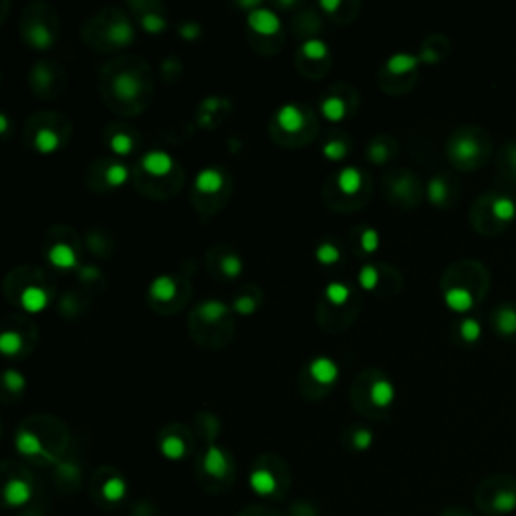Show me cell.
<instances>
[{
  "label": "cell",
  "mask_w": 516,
  "mask_h": 516,
  "mask_svg": "<svg viewBox=\"0 0 516 516\" xmlns=\"http://www.w3.org/2000/svg\"><path fill=\"white\" fill-rule=\"evenodd\" d=\"M4 385L10 390V392H23L25 390V385H27V379H25V375L21 373V371H16V369H8L6 373H4Z\"/></svg>",
  "instance_id": "cell-36"
},
{
  "label": "cell",
  "mask_w": 516,
  "mask_h": 516,
  "mask_svg": "<svg viewBox=\"0 0 516 516\" xmlns=\"http://www.w3.org/2000/svg\"><path fill=\"white\" fill-rule=\"evenodd\" d=\"M325 297L331 301L333 304H345L349 301V297H351V291H349V287L347 284H343V282H329L327 284V289H325Z\"/></svg>",
  "instance_id": "cell-29"
},
{
  "label": "cell",
  "mask_w": 516,
  "mask_h": 516,
  "mask_svg": "<svg viewBox=\"0 0 516 516\" xmlns=\"http://www.w3.org/2000/svg\"><path fill=\"white\" fill-rule=\"evenodd\" d=\"M480 333H482V327H480V323H478L476 319H466V321H462V325H460V335H462L464 341L474 343V341L480 339Z\"/></svg>",
  "instance_id": "cell-34"
},
{
  "label": "cell",
  "mask_w": 516,
  "mask_h": 516,
  "mask_svg": "<svg viewBox=\"0 0 516 516\" xmlns=\"http://www.w3.org/2000/svg\"><path fill=\"white\" fill-rule=\"evenodd\" d=\"M224 186V176L216 168H204L196 176V190L202 194H214Z\"/></svg>",
  "instance_id": "cell-12"
},
{
  "label": "cell",
  "mask_w": 516,
  "mask_h": 516,
  "mask_svg": "<svg viewBox=\"0 0 516 516\" xmlns=\"http://www.w3.org/2000/svg\"><path fill=\"white\" fill-rule=\"evenodd\" d=\"M23 349V337L16 331H4L0 335V351L4 355H16Z\"/></svg>",
  "instance_id": "cell-27"
},
{
  "label": "cell",
  "mask_w": 516,
  "mask_h": 516,
  "mask_svg": "<svg viewBox=\"0 0 516 516\" xmlns=\"http://www.w3.org/2000/svg\"><path fill=\"white\" fill-rule=\"evenodd\" d=\"M276 122L278 125L284 129V131H289V133H297V131H301L304 125V113L297 107V105H293V103H287V105H282L278 111H276Z\"/></svg>",
  "instance_id": "cell-8"
},
{
  "label": "cell",
  "mask_w": 516,
  "mask_h": 516,
  "mask_svg": "<svg viewBox=\"0 0 516 516\" xmlns=\"http://www.w3.org/2000/svg\"><path fill=\"white\" fill-rule=\"evenodd\" d=\"M369 155H371V159H373L375 164H381V161H385V157H388V148L375 144V146L369 148Z\"/></svg>",
  "instance_id": "cell-46"
},
{
  "label": "cell",
  "mask_w": 516,
  "mask_h": 516,
  "mask_svg": "<svg viewBox=\"0 0 516 516\" xmlns=\"http://www.w3.org/2000/svg\"><path fill=\"white\" fill-rule=\"evenodd\" d=\"M452 155L456 159H462V161H470L478 155V144L464 135V137H458L454 144H452Z\"/></svg>",
  "instance_id": "cell-22"
},
{
  "label": "cell",
  "mask_w": 516,
  "mask_h": 516,
  "mask_svg": "<svg viewBox=\"0 0 516 516\" xmlns=\"http://www.w3.org/2000/svg\"><path fill=\"white\" fill-rule=\"evenodd\" d=\"M321 113L325 120L329 122H341L347 113V107H345V101L341 97H327L323 103H321Z\"/></svg>",
  "instance_id": "cell-24"
},
{
  "label": "cell",
  "mask_w": 516,
  "mask_h": 516,
  "mask_svg": "<svg viewBox=\"0 0 516 516\" xmlns=\"http://www.w3.org/2000/svg\"><path fill=\"white\" fill-rule=\"evenodd\" d=\"M29 41H31L36 49L45 51V49L51 47L53 36H51V32H49V29H47L45 25H32L31 32H29Z\"/></svg>",
  "instance_id": "cell-30"
},
{
  "label": "cell",
  "mask_w": 516,
  "mask_h": 516,
  "mask_svg": "<svg viewBox=\"0 0 516 516\" xmlns=\"http://www.w3.org/2000/svg\"><path fill=\"white\" fill-rule=\"evenodd\" d=\"M496 327L504 335L516 333V311L513 306H502L496 315Z\"/></svg>",
  "instance_id": "cell-26"
},
{
  "label": "cell",
  "mask_w": 516,
  "mask_h": 516,
  "mask_svg": "<svg viewBox=\"0 0 516 516\" xmlns=\"http://www.w3.org/2000/svg\"><path fill=\"white\" fill-rule=\"evenodd\" d=\"M359 243H361V248H363L365 252H375V250H377V246H379V234H377V230H373V228H365Z\"/></svg>",
  "instance_id": "cell-42"
},
{
  "label": "cell",
  "mask_w": 516,
  "mask_h": 516,
  "mask_svg": "<svg viewBox=\"0 0 516 516\" xmlns=\"http://www.w3.org/2000/svg\"><path fill=\"white\" fill-rule=\"evenodd\" d=\"M200 32H202V29H200V25H196V23H186V25H182V29H180L182 38H188V41L198 38Z\"/></svg>",
  "instance_id": "cell-45"
},
{
  "label": "cell",
  "mask_w": 516,
  "mask_h": 516,
  "mask_svg": "<svg viewBox=\"0 0 516 516\" xmlns=\"http://www.w3.org/2000/svg\"><path fill=\"white\" fill-rule=\"evenodd\" d=\"M442 516H472L470 513H466L462 506L458 508V506H454V508H448L446 513H442Z\"/></svg>",
  "instance_id": "cell-51"
},
{
  "label": "cell",
  "mask_w": 516,
  "mask_h": 516,
  "mask_svg": "<svg viewBox=\"0 0 516 516\" xmlns=\"http://www.w3.org/2000/svg\"><path fill=\"white\" fill-rule=\"evenodd\" d=\"M125 492H127V484L122 476H109L103 484L99 486V496L109 504H117L120 500H123Z\"/></svg>",
  "instance_id": "cell-11"
},
{
  "label": "cell",
  "mask_w": 516,
  "mask_h": 516,
  "mask_svg": "<svg viewBox=\"0 0 516 516\" xmlns=\"http://www.w3.org/2000/svg\"><path fill=\"white\" fill-rule=\"evenodd\" d=\"M159 450L168 460H182L188 452V446L180 436H166L159 444Z\"/></svg>",
  "instance_id": "cell-21"
},
{
  "label": "cell",
  "mask_w": 516,
  "mask_h": 516,
  "mask_svg": "<svg viewBox=\"0 0 516 516\" xmlns=\"http://www.w3.org/2000/svg\"><path fill=\"white\" fill-rule=\"evenodd\" d=\"M8 131V117L6 113H0V133H6Z\"/></svg>",
  "instance_id": "cell-52"
},
{
  "label": "cell",
  "mask_w": 516,
  "mask_h": 516,
  "mask_svg": "<svg viewBox=\"0 0 516 516\" xmlns=\"http://www.w3.org/2000/svg\"><path fill=\"white\" fill-rule=\"evenodd\" d=\"M303 53L304 57H309L313 61H319V59H325L329 55V47L321 38H309V41L303 43Z\"/></svg>",
  "instance_id": "cell-28"
},
{
  "label": "cell",
  "mask_w": 516,
  "mask_h": 516,
  "mask_svg": "<svg viewBox=\"0 0 516 516\" xmlns=\"http://www.w3.org/2000/svg\"><path fill=\"white\" fill-rule=\"evenodd\" d=\"M222 273L226 274L228 278H236L238 274L243 273V260L236 254H228L222 258Z\"/></svg>",
  "instance_id": "cell-39"
},
{
  "label": "cell",
  "mask_w": 516,
  "mask_h": 516,
  "mask_svg": "<svg viewBox=\"0 0 516 516\" xmlns=\"http://www.w3.org/2000/svg\"><path fill=\"white\" fill-rule=\"evenodd\" d=\"M176 291H178L176 280L172 276H168V274L155 276L152 280V284H150V297L155 299V301H159V303L172 301L176 297Z\"/></svg>",
  "instance_id": "cell-9"
},
{
  "label": "cell",
  "mask_w": 516,
  "mask_h": 516,
  "mask_svg": "<svg viewBox=\"0 0 516 516\" xmlns=\"http://www.w3.org/2000/svg\"><path fill=\"white\" fill-rule=\"evenodd\" d=\"M248 484L258 496H274L280 490L276 474H273V470L269 468H254L250 472Z\"/></svg>",
  "instance_id": "cell-4"
},
{
  "label": "cell",
  "mask_w": 516,
  "mask_h": 516,
  "mask_svg": "<svg viewBox=\"0 0 516 516\" xmlns=\"http://www.w3.org/2000/svg\"><path fill=\"white\" fill-rule=\"evenodd\" d=\"M79 273H81L79 276H81L83 280H91V278H97V276H99V271H97V269H93V267H83Z\"/></svg>",
  "instance_id": "cell-49"
},
{
  "label": "cell",
  "mask_w": 516,
  "mask_h": 516,
  "mask_svg": "<svg viewBox=\"0 0 516 516\" xmlns=\"http://www.w3.org/2000/svg\"><path fill=\"white\" fill-rule=\"evenodd\" d=\"M240 516H278L273 511H265L262 506H258V508H250V511H246Z\"/></svg>",
  "instance_id": "cell-47"
},
{
  "label": "cell",
  "mask_w": 516,
  "mask_h": 516,
  "mask_svg": "<svg viewBox=\"0 0 516 516\" xmlns=\"http://www.w3.org/2000/svg\"><path fill=\"white\" fill-rule=\"evenodd\" d=\"M474 502L478 511L492 516L511 515L516 511V480L511 476L488 478L478 486Z\"/></svg>",
  "instance_id": "cell-1"
},
{
  "label": "cell",
  "mask_w": 516,
  "mask_h": 516,
  "mask_svg": "<svg viewBox=\"0 0 516 516\" xmlns=\"http://www.w3.org/2000/svg\"><path fill=\"white\" fill-rule=\"evenodd\" d=\"M369 397H371V401H373L377 407H388V405H392V401H394L395 388L392 385V381H388V379H377V381L371 385Z\"/></svg>",
  "instance_id": "cell-17"
},
{
  "label": "cell",
  "mask_w": 516,
  "mask_h": 516,
  "mask_svg": "<svg viewBox=\"0 0 516 516\" xmlns=\"http://www.w3.org/2000/svg\"><path fill=\"white\" fill-rule=\"evenodd\" d=\"M204 109H206V113H214L218 107H220V99L218 97H208L206 101H204V105H202Z\"/></svg>",
  "instance_id": "cell-48"
},
{
  "label": "cell",
  "mask_w": 516,
  "mask_h": 516,
  "mask_svg": "<svg viewBox=\"0 0 516 516\" xmlns=\"http://www.w3.org/2000/svg\"><path fill=\"white\" fill-rule=\"evenodd\" d=\"M113 91L117 93L120 99L131 101V99H135V97L139 95V91H142V83H139V79H137L135 75H131V73H122V75H117L115 81H113Z\"/></svg>",
  "instance_id": "cell-10"
},
{
  "label": "cell",
  "mask_w": 516,
  "mask_h": 516,
  "mask_svg": "<svg viewBox=\"0 0 516 516\" xmlns=\"http://www.w3.org/2000/svg\"><path fill=\"white\" fill-rule=\"evenodd\" d=\"M47 303H49V297H47V293H45L43 289H38V287H29V289H25L23 295H21V304H23V309H25L27 313H32V315L45 311Z\"/></svg>",
  "instance_id": "cell-15"
},
{
  "label": "cell",
  "mask_w": 516,
  "mask_h": 516,
  "mask_svg": "<svg viewBox=\"0 0 516 516\" xmlns=\"http://www.w3.org/2000/svg\"><path fill=\"white\" fill-rule=\"evenodd\" d=\"M61 137L53 129H38L34 135V148L41 153H53L59 150Z\"/></svg>",
  "instance_id": "cell-20"
},
{
  "label": "cell",
  "mask_w": 516,
  "mask_h": 516,
  "mask_svg": "<svg viewBox=\"0 0 516 516\" xmlns=\"http://www.w3.org/2000/svg\"><path fill=\"white\" fill-rule=\"evenodd\" d=\"M142 166L152 176H166L174 170V157L168 152L152 150L142 157Z\"/></svg>",
  "instance_id": "cell-5"
},
{
  "label": "cell",
  "mask_w": 516,
  "mask_h": 516,
  "mask_svg": "<svg viewBox=\"0 0 516 516\" xmlns=\"http://www.w3.org/2000/svg\"><path fill=\"white\" fill-rule=\"evenodd\" d=\"M107 38L113 43V45H129L131 41H133V29H131V25L127 23V21H115L111 27H109V31H107Z\"/></svg>",
  "instance_id": "cell-25"
},
{
  "label": "cell",
  "mask_w": 516,
  "mask_h": 516,
  "mask_svg": "<svg viewBox=\"0 0 516 516\" xmlns=\"http://www.w3.org/2000/svg\"><path fill=\"white\" fill-rule=\"evenodd\" d=\"M32 488L23 478H12L4 486V500L8 506H23L31 500Z\"/></svg>",
  "instance_id": "cell-7"
},
{
  "label": "cell",
  "mask_w": 516,
  "mask_h": 516,
  "mask_svg": "<svg viewBox=\"0 0 516 516\" xmlns=\"http://www.w3.org/2000/svg\"><path fill=\"white\" fill-rule=\"evenodd\" d=\"M422 59H424V61H427V63H434V61H436V59H438V57H436V55H434L431 51H425L424 57H422Z\"/></svg>",
  "instance_id": "cell-53"
},
{
  "label": "cell",
  "mask_w": 516,
  "mask_h": 516,
  "mask_svg": "<svg viewBox=\"0 0 516 516\" xmlns=\"http://www.w3.org/2000/svg\"><path fill=\"white\" fill-rule=\"evenodd\" d=\"M446 194H448V188H446L444 180H440V178H434L427 186V196L434 204H442L446 200Z\"/></svg>",
  "instance_id": "cell-38"
},
{
  "label": "cell",
  "mask_w": 516,
  "mask_h": 516,
  "mask_svg": "<svg viewBox=\"0 0 516 516\" xmlns=\"http://www.w3.org/2000/svg\"><path fill=\"white\" fill-rule=\"evenodd\" d=\"M315 256H317V260H319L321 265L329 267V265H335V262L339 260L341 252H339V248H337L335 244L323 243V244H319V248H317Z\"/></svg>",
  "instance_id": "cell-32"
},
{
  "label": "cell",
  "mask_w": 516,
  "mask_h": 516,
  "mask_svg": "<svg viewBox=\"0 0 516 516\" xmlns=\"http://www.w3.org/2000/svg\"><path fill=\"white\" fill-rule=\"evenodd\" d=\"M127 178H129V174H127V168L123 164H111L107 168V172H105V180H107L109 186H113V188L123 186V183L127 182Z\"/></svg>",
  "instance_id": "cell-33"
},
{
  "label": "cell",
  "mask_w": 516,
  "mask_h": 516,
  "mask_svg": "<svg viewBox=\"0 0 516 516\" xmlns=\"http://www.w3.org/2000/svg\"><path fill=\"white\" fill-rule=\"evenodd\" d=\"M492 212L500 220H513L516 214V204L511 198H496L492 204Z\"/></svg>",
  "instance_id": "cell-31"
},
{
  "label": "cell",
  "mask_w": 516,
  "mask_h": 516,
  "mask_svg": "<svg viewBox=\"0 0 516 516\" xmlns=\"http://www.w3.org/2000/svg\"><path fill=\"white\" fill-rule=\"evenodd\" d=\"M109 148L117 153V155H125V153H129L133 150V139L127 133H115L111 137V142H109Z\"/></svg>",
  "instance_id": "cell-37"
},
{
  "label": "cell",
  "mask_w": 516,
  "mask_h": 516,
  "mask_svg": "<svg viewBox=\"0 0 516 516\" xmlns=\"http://www.w3.org/2000/svg\"><path fill=\"white\" fill-rule=\"evenodd\" d=\"M16 450L23 456H41L45 454V448H43V442L38 440V436H34L32 431H27V429H21L16 440Z\"/></svg>",
  "instance_id": "cell-18"
},
{
  "label": "cell",
  "mask_w": 516,
  "mask_h": 516,
  "mask_svg": "<svg viewBox=\"0 0 516 516\" xmlns=\"http://www.w3.org/2000/svg\"><path fill=\"white\" fill-rule=\"evenodd\" d=\"M309 373H311V377L317 383L331 385V383L337 381V377H339V367L329 357H315L311 361V365H309Z\"/></svg>",
  "instance_id": "cell-6"
},
{
  "label": "cell",
  "mask_w": 516,
  "mask_h": 516,
  "mask_svg": "<svg viewBox=\"0 0 516 516\" xmlns=\"http://www.w3.org/2000/svg\"><path fill=\"white\" fill-rule=\"evenodd\" d=\"M377 282H379V271L373 265H365L359 271V284L365 291H373L377 287Z\"/></svg>",
  "instance_id": "cell-35"
},
{
  "label": "cell",
  "mask_w": 516,
  "mask_h": 516,
  "mask_svg": "<svg viewBox=\"0 0 516 516\" xmlns=\"http://www.w3.org/2000/svg\"><path fill=\"white\" fill-rule=\"evenodd\" d=\"M323 155L325 157H329V159H343L345 155H347V146H345V142H341V139H333V142H327L325 146H323Z\"/></svg>",
  "instance_id": "cell-40"
},
{
  "label": "cell",
  "mask_w": 516,
  "mask_h": 516,
  "mask_svg": "<svg viewBox=\"0 0 516 516\" xmlns=\"http://www.w3.org/2000/svg\"><path fill=\"white\" fill-rule=\"evenodd\" d=\"M248 27L254 32L262 34V36H273V34L280 31L282 23L271 8L260 6V8L248 12Z\"/></svg>",
  "instance_id": "cell-2"
},
{
  "label": "cell",
  "mask_w": 516,
  "mask_h": 516,
  "mask_svg": "<svg viewBox=\"0 0 516 516\" xmlns=\"http://www.w3.org/2000/svg\"><path fill=\"white\" fill-rule=\"evenodd\" d=\"M446 304L456 311V313H466V311H470L472 309V304H474V297H472V293L468 291V289H464V287H454V289H450V291H446Z\"/></svg>",
  "instance_id": "cell-16"
},
{
  "label": "cell",
  "mask_w": 516,
  "mask_h": 516,
  "mask_svg": "<svg viewBox=\"0 0 516 516\" xmlns=\"http://www.w3.org/2000/svg\"><path fill=\"white\" fill-rule=\"evenodd\" d=\"M420 59L416 55H410V53H395L388 59V71L394 73V75H403V73H410L418 67Z\"/></svg>",
  "instance_id": "cell-19"
},
{
  "label": "cell",
  "mask_w": 516,
  "mask_h": 516,
  "mask_svg": "<svg viewBox=\"0 0 516 516\" xmlns=\"http://www.w3.org/2000/svg\"><path fill=\"white\" fill-rule=\"evenodd\" d=\"M337 183H339V188H341L343 194L353 196V194H357V192L361 190V186H363V176H361V172H359L357 168L347 166V168H343V170L339 172Z\"/></svg>",
  "instance_id": "cell-13"
},
{
  "label": "cell",
  "mask_w": 516,
  "mask_h": 516,
  "mask_svg": "<svg viewBox=\"0 0 516 516\" xmlns=\"http://www.w3.org/2000/svg\"><path fill=\"white\" fill-rule=\"evenodd\" d=\"M202 466H204V472L214 478V480H224L228 474H230V464H228V458L226 454L218 448V446H210L204 454V460H202Z\"/></svg>",
  "instance_id": "cell-3"
},
{
  "label": "cell",
  "mask_w": 516,
  "mask_h": 516,
  "mask_svg": "<svg viewBox=\"0 0 516 516\" xmlns=\"http://www.w3.org/2000/svg\"><path fill=\"white\" fill-rule=\"evenodd\" d=\"M319 6H321L323 10H329V12H331V10H337V8L341 6V2H339V0H321Z\"/></svg>",
  "instance_id": "cell-50"
},
{
  "label": "cell",
  "mask_w": 516,
  "mask_h": 516,
  "mask_svg": "<svg viewBox=\"0 0 516 516\" xmlns=\"http://www.w3.org/2000/svg\"><path fill=\"white\" fill-rule=\"evenodd\" d=\"M373 444V434L365 427H359L355 434H353V446L357 450H367L369 446Z\"/></svg>",
  "instance_id": "cell-43"
},
{
  "label": "cell",
  "mask_w": 516,
  "mask_h": 516,
  "mask_svg": "<svg viewBox=\"0 0 516 516\" xmlns=\"http://www.w3.org/2000/svg\"><path fill=\"white\" fill-rule=\"evenodd\" d=\"M142 25H144V29L150 32V34H159V32L166 29V21L159 14H146L142 19Z\"/></svg>",
  "instance_id": "cell-41"
},
{
  "label": "cell",
  "mask_w": 516,
  "mask_h": 516,
  "mask_svg": "<svg viewBox=\"0 0 516 516\" xmlns=\"http://www.w3.org/2000/svg\"><path fill=\"white\" fill-rule=\"evenodd\" d=\"M49 260H51L53 267L65 269V271L77 267V254H75V250L65 243L55 244V246L49 250Z\"/></svg>",
  "instance_id": "cell-14"
},
{
  "label": "cell",
  "mask_w": 516,
  "mask_h": 516,
  "mask_svg": "<svg viewBox=\"0 0 516 516\" xmlns=\"http://www.w3.org/2000/svg\"><path fill=\"white\" fill-rule=\"evenodd\" d=\"M234 311L240 313V315H250V313L256 311V303H254V299H250V297H238V299L234 301Z\"/></svg>",
  "instance_id": "cell-44"
},
{
  "label": "cell",
  "mask_w": 516,
  "mask_h": 516,
  "mask_svg": "<svg viewBox=\"0 0 516 516\" xmlns=\"http://www.w3.org/2000/svg\"><path fill=\"white\" fill-rule=\"evenodd\" d=\"M196 313H198V317H202L204 321L214 323V321L222 319V317L228 313V309H226V304L222 303V301H218V299H210V301H204V303L198 304Z\"/></svg>",
  "instance_id": "cell-23"
}]
</instances>
